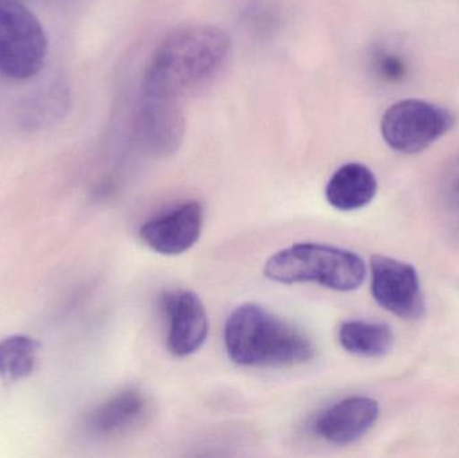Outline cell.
Masks as SVG:
<instances>
[{"label":"cell","mask_w":459,"mask_h":458,"mask_svg":"<svg viewBox=\"0 0 459 458\" xmlns=\"http://www.w3.org/2000/svg\"><path fill=\"white\" fill-rule=\"evenodd\" d=\"M377 70L388 81H399L406 74V67L401 58L394 54H382L377 61Z\"/></svg>","instance_id":"9a60e30c"},{"label":"cell","mask_w":459,"mask_h":458,"mask_svg":"<svg viewBox=\"0 0 459 458\" xmlns=\"http://www.w3.org/2000/svg\"><path fill=\"white\" fill-rule=\"evenodd\" d=\"M140 136L155 156H167L179 147L185 134V116L180 99L143 91Z\"/></svg>","instance_id":"9c48e42d"},{"label":"cell","mask_w":459,"mask_h":458,"mask_svg":"<svg viewBox=\"0 0 459 458\" xmlns=\"http://www.w3.org/2000/svg\"><path fill=\"white\" fill-rule=\"evenodd\" d=\"M264 276L280 284L315 282L337 292H351L366 280L363 258L331 245H293L274 253L264 264Z\"/></svg>","instance_id":"3957f363"},{"label":"cell","mask_w":459,"mask_h":458,"mask_svg":"<svg viewBox=\"0 0 459 458\" xmlns=\"http://www.w3.org/2000/svg\"><path fill=\"white\" fill-rule=\"evenodd\" d=\"M48 38L37 16L15 0H0V73L24 81L40 72Z\"/></svg>","instance_id":"277c9868"},{"label":"cell","mask_w":459,"mask_h":458,"mask_svg":"<svg viewBox=\"0 0 459 458\" xmlns=\"http://www.w3.org/2000/svg\"><path fill=\"white\" fill-rule=\"evenodd\" d=\"M163 311L169 322V352L186 358L199 351L209 335V317L199 296L191 290H171L163 298Z\"/></svg>","instance_id":"52a82bcc"},{"label":"cell","mask_w":459,"mask_h":458,"mask_svg":"<svg viewBox=\"0 0 459 458\" xmlns=\"http://www.w3.org/2000/svg\"><path fill=\"white\" fill-rule=\"evenodd\" d=\"M231 39L215 26H193L169 35L153 56L143 91L182 101L214 82L228 64Z\"/></svg>","instance_id":"6da1fadb"},{"label":"cell","mask_w":459,"mask_h":458,"mask_svg":"<svg viewBox=\"0 0 459 458\" xmlns=\"http://www.w3.org/2000/svg\"><path fill=\"white\" fill-rule=\"evenodd\" d=\"M204 220L202 203L188 202L145 222L140 229V237L156 253L182 255L198 242Z\"/></svg>","instance_id":"ba28073f"},{"label":"cell","mask_w":459,"mask_h":458,"mask_svg":"<svg viewBox=\"0 0 459 458\" xmlns=\"http://www.w3.org/2000/svg\"><path fill=\"white\" fill-rule=\"evenodd\" d=\"M377 191V177L368 167L361 163H348L332 175L325 187V196L334 209L353 212L371 203Z\"/></svg>","instance_id":"7c38bea8"},{"label":"cell","mask_w":459,"mask_h":458,"mask_svg":"<svg viewBox=\"0 0 459 458\" xmlns=\"http://www.w3.org/2000/svg\"><path fill=\"white\" fill-rule=\"evenodd\" d=\"M379 417V403L369 397H351L324 411L315 424L321 438L333 445H350L369 432Z\"/></svg>","instance_id":"30bf717a"},{"label":"cell","mask_w":459,"mask_h":458,"mask_svg":"<svg viewBox=\"0 0 459 458\" xmlns=\"http://www.w3.org/2000/svg\"><path fill=\"white\" fill-rule=\"evenodd\" d=\"M452 113L423 99H402L383 115L382 136L396 152L420 153L452 129Z\"/></svg>","instance_id":"5b68a950"},{"label":"cell","mask_w":459,"mask_h":458,"mask_svg":"<svg viewBox=\"0 0 459 458\" xmlns=\"http://www.w3.org/2000/svg\"><path fill=\"white\" fill-rule=\"evenodd\" d=\"M147 414V398L136 390H126L100 405L89 417L86 427L96 437H116L131 432Z\"/></svg>","instance_id":"8fae6325"},{"label":"cell","mask_w":459,"mask_h":458,"mask_svg":"<svg viewBox=\"0 0 459 458\" xmlns=\"http://www.w3.org/2000/svg\"><path fill=\"white\" fill-rule=\"evenodd\" d=\"M372 296L402 319H420L425 312L420 277L414 266L385 255L371 258Z\"/></svg>","instance_id":"8992f818"},{"label":"cell","mask_w":459,"mask_h":458,"mask_svg":"<svg viewBox=\"0 0 459 458\" xmlns=\"http://www.w3.org/2000/svg\"><path fill=\"white\" fill-rule=\"evenodd\" d=\"M39 343L26 335H13L0 341V378L16 384L31 376L38 362Z\"/></svg>","instance_id":"5bb4252c"},{"label":"cell","mask_w":459,"mask_h":458,"mask_svg":"<svg viewBox=\"0 0 459 458\" xmlns=\"http://www.w3.org/2000/svg\"><path fill=\"white\" fill-rule=\"evenodd\" d=\"M225 346L230 359L243 367H290L315 354L304 333L255 303L243 304L230 315Z\"/></svg>","instance_id":"7a4b0ae2"},{"label":"cell","mask_w":459,"mask_h":458,"mask_svg":"<svg viewBox=\"0 0 459 458\" xmlns=\"http://www.w3.org/2000/svg\"><path fill=\"white\" fill-rule=\"evenodd\" d=\"M339 341L350 354L363 358L385 357L394 346V333L382 323L352 320L339 330Z\"/></svg>","instance_id":"4fadbf2b"}]
</instances>
